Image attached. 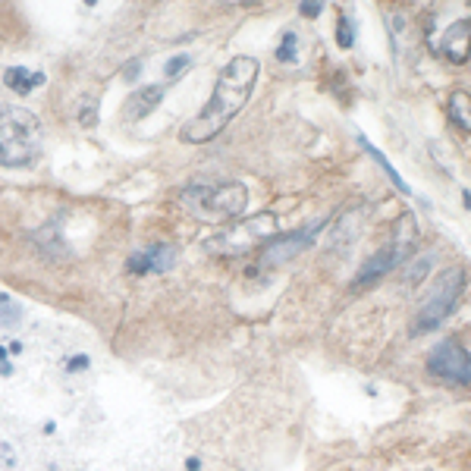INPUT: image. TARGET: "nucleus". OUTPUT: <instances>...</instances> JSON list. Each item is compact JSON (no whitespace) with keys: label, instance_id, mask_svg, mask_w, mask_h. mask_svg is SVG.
<instances>
[{"label":"nucleus","instance_id":"f257e3e1","mask_svg":"<svg viewBox=\"0 0 471 471\" xmlns=\"http://www.w3.org/2000/svg\"><path fill=\"white\" fill-rule=\"evenodd\" d=\"M258 60L255 57H233L226 69L217 76V85L211 91V101L201 107L198 116H192L183 126V141L186 145H204V141L217 138L226 129V123L245 107L251 98V88L258 82Z\"/></svg>","mask_w":471,"mask_h":471},{"label":"nucleus","instance_id":"f03ea898","mask_svg":"<svg viewBox=\"0 0 471 471\" xmlns=\"http://www.w3.org/2000/svg\"><path fill=\"white\" fill-rule=\"evenodd\" d=\"M41 151V126L31 110L0 104V163L29 167Z\"/></svg>","mask_w":471,"mask_h":471},{"label":"nucleus","instance_id":"7ed1b4c3","mask_svg":"<svg viewBox=\"0 0 471 471\" xmlns=\"http://www.w3.org/2000/svg\"><path fill=\"white\" fill-rule=\"evenodd\" d=\"M179 204L192 217L204 223H223V220H239L248 208V188L242 183H217V186H188L179 195Z\"/></svg>","mask_w":471,"mask_h":471},{"label":"nucleus","instance_id":"20e7f679","mask_svg":"<svg viewBox=\"0 0 471 471\" xmlns=\"http://www.w3.org/2000/svg\"><path fill=\"white\" fill-rule=\"evenodd\" d=\"M415 245H418V226H415V217L412 214H402L396 223H392L390 242L380 251H377V255H371L365 264H361V270L355 273L352 286L361 289V286H371V283L383 280L390 270H396L399 264H405L408 258H412Z\"/></svg>","mask_w":471,"mask_h":471},{"label":"nucleus","instance_id":"39448f33","mask_svg":"<svg viewBox=\"0 0 471 471\" xmlns=\"http://www.w3.org/2000/svg\"><path fill=\"white\" fill-rule=\"evenodd\" d=\"M462 289H465V270L459 264L440 270L434 283L427 286V295L421 298L418 311H415V327H412L415 333H430V330L443 324L452 314L455 302L462 298Z\"/></svg>","mask_w":471,"mask_h":471},{"label":"nucleus","instance_id":"423d86ee","mask_svg":"<svg viewBox=\"0 0 471 471\" xmlns=\"http://www.w3.org/2000/svg\"><path fill=\"white\" fill-rule=\"evenodd\" d=\"M277 230H280L277 214L264 211V214H255V217H248V220H239L233 230L214 236V239L208 242V248L217 251V255H236V251H245V248H251L255 242H261V239L270 242L273 236H277Z\"/></svg>","mask_w":471,"mask_h":471},{"label":"nucleus","instance_id":"0eeeda50","mask_svg":"<svg viewBox=\"0 0 471 471\" xmlns=\"http://www.w3.org/2000/svg\"><path fill=\"white\" fill-rule=\"evenodd\" d=\"M427 371L443 383L471 387V352L452 340H443L427 352Z\"/></svg>","mask_w":471,"mask_h":471},{"label":"nucleus","instance_id":"6e6552de","mask_svg":"<svg viewBox=\"0 0 471 471\" xmlns=\"http://www.w3.org/2000/svg\"><path fill=\"white\" fill-rule=\"evenodd\" d=\"M320 223H311L305 226V230H295L289 236H273L270 242L261 248V264L264 267H277V264H286L289 258H295L298 251H305L314 242V236H318Z\"/></svg>","mask_w":471,"mask_h":471},{"label":"nucleus","instance_id":"1a4fd4ad","mask_svg":"<svg viewBox=\"0 0 471 471\" xmlns=\"http://www.w3.org/2000/svg\"><path fill=\"white\" fill-rule=\"evenodd\" d=\"M434 51L446 63H452V66L468 63L471 60V16H465V19H455L452 26H446L443 35L437 38Z\"/></svg>","mask_w":471,"mask_h":471},{"label":"nucleus","instance_id":"9d476101","mask_svg":"<svg viewBox=\"0 0 471 471\" xmlns=\"http://www.w3.org/2000/svg\"><path fill=\"white\" fill-rule=\"evenodd\" d=\"M176 264V248L170 245H154L141 255H132L129 258V270L136 273H148V270H170Z\"/></svg>","mask_w":471,"mask_h":471},{"label":"nucleus","instance_id":"9b49d317","mask_svg":"<svg viewBox=\"0 0 471 471\" xmlns=\"http://www.w3.org/2000/svg\"><path fill=\"white\" fill-rule=\"evenodd\" d=\"M161 98H163V88L161 85H148V88H136L126 98V113L132 116V120H141V116H148L151 110L161 104Z\"/></svg>","mask_w":471,"mask_h":471},{"label":"nucleus","instance_id":"f8f14e48","mask_svg":"<svg viewBox=\"0 0 471 471\" xmlns=\"http://www.w3.org/2000/svg\"><path fill=\"white\" fill-rule=\"evenodd\" d=\"M446 113H450V123L452 126H459L465 136H471V94L468 91H462V88L452 91Z\"/></svg>","mask_w":471,"mask_h":471},{"label":"nucleus","instance_id":"ddd939ff","mask_svg":"<svg viewBox=\"0 0 471 471\" xmlns=\"http://www.w3.org/2000/svg\"><path fill=\"white\" fill-rule=\"evenodd\" d=\"M4 82H6V88L26 94V91L35 88V85H41L44 76H41V73H29V69H22V66H10V69L4 73Z\"/></svg>","mask_w":471,"mask_h":471},{"label":"nucleus","instance_id":"4468645a","mask_svg":"<svg viewBox=\"0 0 471 471\" xmlns=\"http://www.w3.org/2000/svg\"><path fill=\"white\" fill-rule=\"evenodd\" d=\"M361 145H365V151H371V154H374V161H377V163H380V167H383V173H387V176L392 179V183H396V188H399V192H405V195H412V188H408V186H405V179H402V176H399V173H396V170H392V163H390V161H387V157H383L380 151H377V148L371 145V141H368V138H361Z\"/></svg>","mask_w":471,"mask_h":471},{"label":"nucleus","instance_id":"2eb2a0df","mask_svg":"<svg viewBox=\"0 0 471 471\" xmlns=\"http://www.w3.org/2000/svg\"><path fill=\"white\" fill-rule=\"evenodd\" d=\"M22 324V308L10 298H0V327H19Z\"/></svg>","mask_w":471,"mask_h":471},{"label":"nucleus","instance_id":"dca6fc26","mask_svg":"<svg viewBox=\"0 0 471 471\" xmlns=\"http://www.w3.org/2000/svg\"><path fill=\"white\" fill-rule=\"evenodd\" d=\"M427 267H430V258H418V261H412V264H402V277L408 286H418L421 277L427 273Z\"/></svg>","mask_w":471,"mask_h":471},{"label":"nucleus","instance_id":"f3484780","mask_svg":"<svg viewBox=\"0 0 471 471\" xmlns=\"http://www.w3.org/2000/svg\"><path fill=\"white\" fill-rule=\"evenodd\" d=\"M336 41H340V47H352V41H355V29H352V19L345 13H340V19H336Z\"/></svg>","mask_w":471,"mask_h":471},{"label":"nucleus","instance_id":"a211bd4d","mask_svg":"<svg viewBox=\"0 0 471 471\" xmlns=\"http://www.w3.org/2000/svg\"><path fill=\"white\" fill-rule=\"evenodd\" d=\"M295 41H298V38L293 35V31H286V35H283V44L277 47V60L280 63H293L295 60Z\"/></svg>","mask_w":471,"mask_h":471},{"label":"nucleus","instance_id":"6ab92c4d","mask_svg":"<svg viewBox=\"0 0 471 471\" xmlns=\"http://www.w3.org/2000/svg\"><path fill=\"white\" fill-rule=\"evenodd\" d=\"M188 63H192V57H186V54H179V57H173L167 63V76H183L188 69Z\"/></svg>","mask_w":471,"mask_h":471},{"label":"nucleus","instance_id":"aec40b11","mask_svg":"<svg viewBox=\"0 0 471 471\" xmlns=\"http://www.w3.org/2000/svg\"><path fill=\"white\" fill-rule=\"evenodd\" d=\"M298 13L308 16V19H314L318 13H324V6H320V4H298Z\"/></svg>","mask_w":471,"mask_h":471},{"label":"nucleus","instance_id":"412c9836","mask_svg":"<svg viewBox=\"0 0 471 471\" xmlns=\"http://www.w3.org/2000/svg\"><path fill=\"white\" fill-rule=\"evenodd\" d=\"M85 368H88V358H85V355H78V358L69 361V371H85Z\"/></svg>","mask_w":471,"mask_h":471},{"label":"nucleus","instance_id":"4be33fe9","mask_svg":"<svg viewBox=\"0 0 471 471\" xmlns=\"http://www.w3.org/2000/svg\"><path fill=\"white\" fill-rule=\"evenodd\" d=\"M4 355H6V352H4V349H0V361H4Z\"/></svg>","mask_w":471,"mask_h":471}]
</instances>
